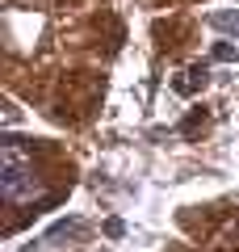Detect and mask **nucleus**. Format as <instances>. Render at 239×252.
<instances>
[{
    "instance_id": "f257e3e1",
    "label": "nucleus",
    "mask_w": 239,
    "mask_h": 252,
    "mask_svg": "<svg viewBox=\"0 0 239 252\" xmlns=\"http://www.w3.org/2000/svg\"><path fill=\"white\" fill-rule=\"evenodd\" d=\"M34 189H38V181H34V156H30L17 139H9L4 152H0V193H4L9 206H21Z\"/></svg>"
},
{
    "instance_id": "f03ea898",
    "label": "nucleus",
    "mask_w": 239,
    "mask_h": 252,
    "mask_svg": "<svg viewBox=\"0 0 239 252\" xmlns=\"http://www.w3.org/2000/svg\"><path fill=\"white\" fill-rule=\"evenodd\" d=\"M214 26H218V30H227V34H239V9L235 13H214Z\"/></svg>"
}]
</instances>
